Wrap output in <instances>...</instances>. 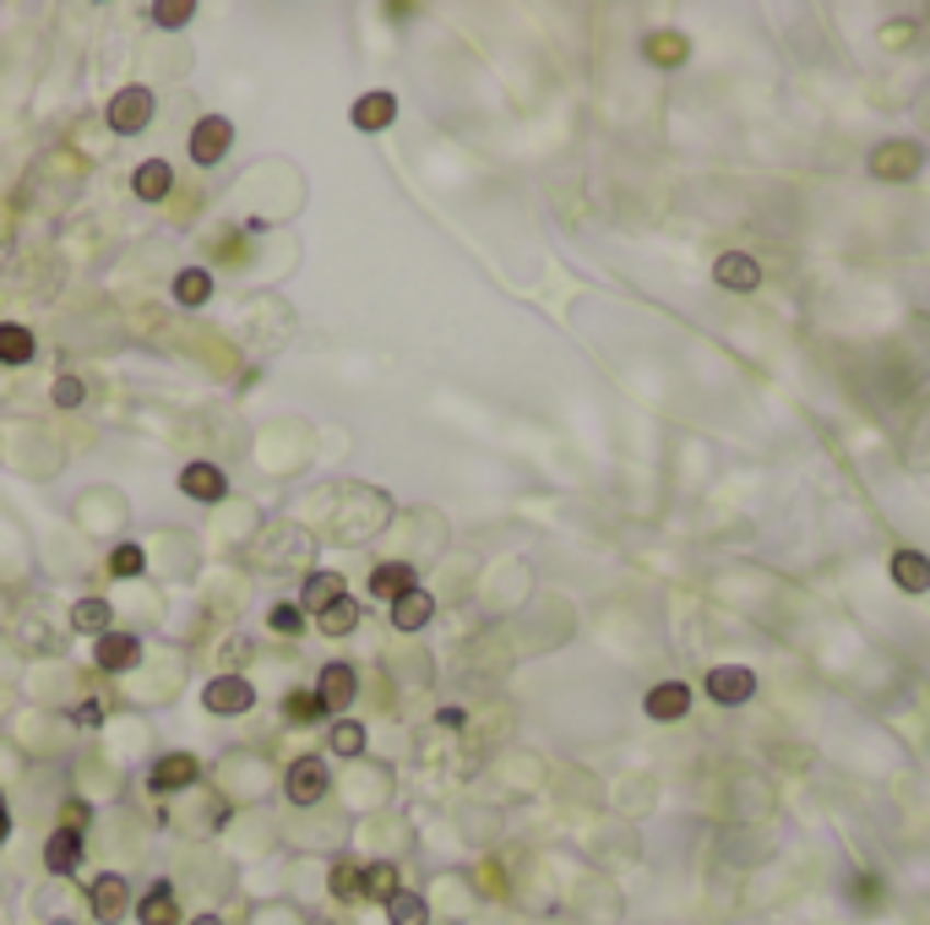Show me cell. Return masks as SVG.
<instances>
[{
  "label": "cell",
  "mask_w": 930,
  "mask_h": 925,
  "mask_svg": "<svg viewBox=\"0 0 930 925\" xmlns=\"http://www.w3.org/2000/svg\"><path fill=\"white\" fill-rule=\"evenodd\" d=\"M267 626H273L278 637H300V631H306V610H300V605H273V610H267Z\"/></svg>",
  "instance_id": "e575fe53"
},
{
  "label": "cell",
  "mask_w": 930,
  "mask_h": 925,
  "mask_svg": "<svg viewBox=\"0 0 930 925\" xmlns=\"http://www.w3.org/2000/svg\"><path fill=\"white\" fill-rule=\"evenodd\" d=\"M202 708L207 713H251L256 708V686L245 675H213L202 686Z\"/></svg>",
  "instance_id": "8992f818"
},
{
  "label": "cell",
  "mask_w": 930,
  "mask_h": 925,
  "mask_svg": "<svg viewBox=\"0 0 930 925\" xmlns=\"http://www.w3.org/2000/svg\"><path fill=\"white\" fill-rule=\"evenodd\" d=\"M5 838H11V811L0 806V844H5Z\"/></svg>",
  "instance_id": "f35d334b"
},
{
  "label": "cell",
  "mask_w": 930,
  "mask_h": 925,
  "mask_svg": "<svg viewBox=\"0 0 930 925\" xmlns=\"http://www.w3.org/2000/svg\"><path fill=\"white\" fill-rule=\"evenodd\" d=\"M348 594V583L337 578V572H310L306 589H300V610H310V616H321L326 605H337Z\"/></svg>",
  "instance_id": "44dd1931"
},
{
  "label": "cell",
  "mask_w": 930,
  "mask_h": 925,
  "mask_svg": "<svg viewBox=\"0 0 930 925\" xmlns=\"http://www.w3.org/2000/svg\"><path fill=\"white\" fill-rule=\"evenodd\" d=\"M642 55L653 60V66H664V71H675L686 55H691V38L686 33H675V27H658V33H647V44H642Z\"/></svg>",
  "instance_id": "ffe728a7"
},
{
  "label": "cell",
  "mask_w": 930,
  "mask_h": 925,
  "mask_svg": "<svg viewBox=\"0 0 930 925\" xmlns=\"http://www.w3.org/2000/svg\"><path fill=\"white\" fill-rule=\"evenodd\" d=\"M110 620H115V610H110V599H104V594H88V599H77V605H71V631L104 637V631H110Z\"/></svg>",
  "instance_id": "603a6c76"
},
{
  "label": "cell",
  "mask_w": 930,
  "mask_h": 925,
  "mask_svg": "<svg viewBox=\"0 0 930 925\" xmlns=\"http://www.w3.org/2000/svg\"><path fill=\"white\" fill-rule=\"evenodd\" d=\"M315 697H321V708L326 713H348V703L359 697V675H354V664H343V659H332L326 670H321V681H315Z\"/></svg>",
  "instance_id": "9c48e42d"
},
{
  "label": "cell",
  "mask_w": 930,
  "mask_h": 925,
  "mask_svg": "<svg viewBox=\"0 0 930 925\" xmlns=\"http://www.w3.org/2000/svg\"><path fill=\"white\" fill-rule=\"evenodd\" d=\"M436 724H441V730H463L468 719H463V708H441V713H436Z\"/></svg>",
  "instance_id": "74e56055"
},
{
  "label": "cell",
  "mask_w": 930,
  "mask_h": 925,
  "mask_svg": "<svg viewBox=\"0 0 930 925\" xmlns=\"http://www.w3.org/2000/svg\"><path fill=\"white\" fill-rule=\"evenodd\" d=\"M0 806H5V800H0Z\"/></svg>",
  "instance_id": "60d3db41"
},
{
  "label": "cell",
  "mask_w": 930,
  "mask_h": 925,
  "mask_svg": "<svg viewBox=\"0 0 930 925\" xmlns=\"http://www.w3.org/2000/svg\"><path fill=\"white\" fill-rule=\"evenodd\" d=\"M387 921H392V925H430V904H425L420 893H409V888H403V893L387 904Z\"/></svg>",
  "instance_id": "f546056e"
},
{
  "label": "cell",
  "mask_w": 930,
  "mask_h": 925,
  "mask_svg": "<svg viewBox=\"0 0 930 925\" xmlns=\"http://www.w3.org/2000/svg\"><path fill=\"white\" fill-rule=\"evenodd\" d=\"M430 616H436V594H425V589H409L392 605V626L398 631H420V626H430Z\"/></svg>",
  "instance_id": "7402d4cb"
},
{
  "label": "cell",
  "mask_w": 930,
  "mask_h": 925,
  "mask_svg": "<svg viewBox=\"0 0 930 925\" xmlns=\"http://www.w3.org/2000/svg\"><path fill=\"white\" fill-rule=\"evenodd\" d=\"M196 778H202V763L191 752H163L153 763V773H148V789L153 795H174V789H191Z\"/></svg>",
  "instance_id": "7c38bea8"
},
{
  "label": "cell",
  "mask_w": 930,
  "mask_h": 925,
  "mask_svg": "<svg viewBox=\"0 0 930 925\" xmlns=\"http://www.w3.org/2000/svg\"><path fill=\"white\" fill-rule=\"evenodd\" d=\"M713 284L730 289V295H757V289H762V262H757L751 251H724V256L713 262Z\"/></svg>",
  "instance_id": "52a82bcc"
},
{
  "label": "cell",
  "mask_w": 930,
  "mask_h": 925,
  "mask_svg": "<svg viewBox=\"0 0 930 925\" xmlns=\"http://www.w3.org/2000/svg\"><path fill=\"white\" fill-rule=\"evenodd\" d=\"M110 572H115V578H142V572H148V550H142V545H115Z\"/></svg>",
  "instance_id": "d6a6232c"
},
{
  "label": "cell",
  "mask_w": 930,
  "mask_h": 925,
  "mask_svg": "<svg viewBox=\"0 0 930 925\" xmlns=\"http://www.w3.org/2000/svg\"><path fill=\"white\" fill-rule=\"evenodd\" d=\"M229 148H234V121H229V115H202V121L191 126V163L213 169Z\"/></svg>",
  "instance_id": "5b68a950"
},
{
  "label": "cell",
  "mask_w": 930,
  "mask_h": 925,
  "mask_svg": "<svg viewBox=\"0 0 930 925\" xmlns=\"http://www.w3.org/2000/svg\"><path fill=\"white\" fill-rule=\"evenodd\" d=\"M365 741H370V735H365V724H354L348 713H343V719L332 724V735H326V746H332L337 757H359V752H365Z\"/></svg>",
  "instance_id": "f1b7e54d"
},
{
  "label": "cell",
  "mask_w": 930,
  "mask_h": 925,
  "mask_svg": "<svg viewBox=\"0 0 930 925\" xmlns=\"http://www.w3.org/2000/svg\"><path fill=\"white\" fill-rule=\"evenodd\" d=\"M33 354H38L33 332L22 321H0V365H27Z\"/></svg>",
  "instance_id": "cb8c5ba5"
},
{
  "label": "cell",
  "mask_w": 930,
  "mask_h": 925,
  "mask_svg": "<svg viewBox=\"0 0 930 925\" xmlns=\"http://www.w3.org/2000/svg\"><path fill=\"white\" fill-rule=\"evenodd\" d=\"M148 16H153L158 27H185V22L196 16V0H158Z\"/></svg>",
  "instance_id": "836d02e7"
},
{
  "label": "cell",
  "mask_w": 930,
  "mask_h": 925,
  "mask_svg": "<svg viewBox=\"0 0 930 925\" xmlns=\"http://www.w3.org/2000/svg\"><path fill=\"white\" fill-rule=\"evenodd\" d=\"M88 910H93V921L99 925H120L126 915H131V882H126L120 871L93 877V882H88Z\"/></svg>",
  "instance_id": "3957f363"
},
{
  "label": "cell",
  "mask_w": 930,
  "mask_h": 925,
  "mask_svg": "<svg viewBox=\"0 0 930 925\" xmlns=\"http://www.w3.org/2000/svg\"><path fill=\"white\" fill-rule=\"evenodd\" d=\"M403 888H398V866L392 860H376V866H365V899H376V904H392Z\"/></svg>",
  "instance_id": "83f0119b"
},
{
  "label": "cell",
  "mask_w": 930,
  "mask_h": 925,
  "mask_svg": "<svg viewBox=\"0 0 930 925\" xmlns=\"http://www.w3.org/2000/svg\"><path fill=\"white\" fill-rule=\"evenodd\" d=\"M82 822H88V806H82V800H66V827L82 833Z\"/></svg>",
  "instance_id": "8d00e7d4"
},
{
  "label": "cell",
  "mask_w": 930,
  "mask_h": 925,
  "mask_svg": "<svg viewBox=\"0 0 930 925\" xmlns=\"http://www.w3.org/2000/svg\"><path fill=\"white\" fill-rule=\"evenodd\" d=\"M686 708H691V686H686V681H658V686L642 697V713H647V719H658V724L686 719Z\"/></svg>",
  "instance_id": "5bb4252c"
},
{
  "label": "cell",
  "mask_w": 930,
  "mask_h": 925,
  "mask_svg": "<svg viewBox=\"0 0 930 925\" xmlns=\"http://www.w3.org/2000/svg\"><path fill=\"white\" fill-rule=\"evenodd\" d=\"M392 121H398V99H392L387 88L354 99V126H359V132H387Z\"/></svg>",
  "instance_id": "e0dca14e"
},
{
  "label": "cell",
  "mask_w": 930,
  "mask_h": 925,
  "mask_svg": "<svg viewBox=\"0 0 930 925\" xmlns=\"http://www.w3.org/2000/svg\"><path fill=\"white\" fill-rule=\"evenodd\" d=\"M326 789H332V773H326L321 757H295L289 773H284V795H289L295 806H315Z\"/></svg>",
  "instance_id": "ba28073f"
},
{
  "label": "cell",
  "mask_w": 930,
  "mask_h": 925,
  "mask_svg": "<svg viewBox=\"0 0 930 925\" xmlns=\"http://www.w3.org/2000/svg\"><path fill=\"white\" fill-rule=\"evenodd\" d=\"M920 142H909V137H887V142H876L871 148V174L876 180H887V185H904V180H915L920 174Z\"/></svg>",
  "instance_id": "7a4b0ae2"
},
{
  "label": "cell",
  "mask_w": 930,
  "mask_h": 925,
  "mask_svg": "<svg viewBox=\"0 0 930 925\" xmlns=\"http://www.w3.org/2000/svg\"><path fill=\"white\" fill-rule=\"evenodd\" d=\"M77 860H82V833L77 827H55L49 844H44V871L49 877H71Z\"/></svg>",
  "instance_id": "9a60e30c"
},
{
  "label": "cell",
  "mask_w": 930,
  "mask_h": 925,
  "mask_svg": "<svg viewBox=\"0 0 930 925\" xmlns=\"http://www.w3.org/2000/svg\"><path fill=\"white\" fill-rule=\"evenodd\" d=\"M284 719H289V724H315V719H326V708H321L315 692H289V697H284Z\"/></svg>",
  "instance_id": "4dcf8cb0"
},
{
  "label": "cell",
  "mask_w": 930,
  "mask_h": 925,
  "mask_svg": "<svg viewBox=\"0 0 930 925\" xmlns=\"http://www.w3.org/2000/svg\"><path fill=\"white\" fill-rule=\"evenodd\" d=\"M142 659V637H131V631H104V637H93V664L104 670V675H120V670H131Z\"/></svg>",
  "instance_id": "30bf717a"
},
{
  "label": "cell",
  "mask_w": 930,
  "mask_h": 925,
  "mask_svg": "<svg viewBox=\"0 0 930 925\" xmlns=\"http://www.w3.org/2000/svg\"><path fill=\"white\" fill-rule=\"evenodd\" d=\"M104 121H110V132H115V137H137V132H148V126H153V88H142V82L120 88V93L110 99Z\"/></svg>",
  "instance_id": "6da1fadb"
},
{
  "label": "cell",
  "mask_w": 930,
  "mask_h": 925,
  "mask_svg": "<svg viewBox=\"0 0 930 925\" xmlns=\"http://www.w3.org/2000/svg\"><path fill=\"white\" fill-rule=\"evenodd\" d=\"M708 697H713L719 708L751 703V697H757V670H751V664H713V670H708Z\"/></svg>",
  "instance_id": "277c9868"
},
{
  "label": "cell",
  "mask_w": 930,
  "mask_h": 925,
  "mask_svg": "<svg viewBox=\"0 0 930 925\" xmlns=\"http://www.w3.org/2000/svg\"><path fill=\"white\" fill-rule=\"evenodd\" d=\"M315 626H321V637H348L354 626H359V599H337V605H326L321 616H315Z\"/></svg>",
  "instance_id": "484cf974"
},
{
  "label": "cell",
  "mask_w": 930,
  "mask_h": 925,
  "mask_svg": "<svg viewBox=\"0 0 930 925\" xmlns=\"http://www.w3.org/2000/svg\"><path fill=\"white\" fill-rule=\"evenodd\" d=\"M326 888H332L337 904H354V899H365V871L348 866V860H337V866L326 871Z\"/></svg>",
  "instance_id": "4316f807"
},
{
  "label": "cell",
  "mask_w": 930,
  "mask_h": 925,
  "mask_svg": "<svg viewBox=\"0 0 930 925\" xmlns=\"http://www.w3.org/2000/svg\"><path fill=\"white\" fill-rule=\"evenodd\" d=\"M185 925H223L218 915H196V921H185Z\"/></svg>",
  "instance_id": "ab89813d"
},
{
  "label": "cell",
  "mask_w": 930,
  "mask_h": 925,
  "mask_svg": "<svg viewBox=\"0 0 930 925\" xmlns=\"http://www.w3.org/2000/svg\"><path fill=\"white\" fill-rule=\"evenodd\" d=\"M137 925H180V899L169 882H153L142 899H137Z\"/></svg>",
  "instance_id": "d6986e66"
},
{
  "label": "cell",
  "mask_w": 930,
  "mask_h": 925,
  "mask_svg": "<svg viewBox=\"0 0 930 925\" xmlns=\"http://www.w3.org/2000/svg\"><path fill=\"white\" fill-rule=\"evenodd\" d=\"M180 490H185L191 501H223V495H229V473H223L218 462L196 458L180 468Z\"/></svg>",
  "instance_id": "4fadbf2b"
},
{
  "label": "cell",
  "mask_w": 930,
  "mask_h": 925,
  "mask_svg": "<svg viewBox=\"0 0 930 925\" xmlns=\"http://www.w3.org/2000/svg\"><path fill=\"white\" fill-rule=\"evenodd\" d=\"M409 589H420V578H414V567H403V561H381V567L370 572V594H376L381 605H398Z\"/></svg>",
  "instance_id": "ac0fdd59"
},
{
  "label": "cell",
  "mask_w": 930,
  "mask_h": 925,
  "mask_svg": "<svg viewBox=\"0 0 930 925\" xmlns=\"http://www.w3.org/2000/svg\"><path fill=\"white\" fill-rule=\"evenodd\" d=\"M887 572H893V589H898V594H909V599L930 594V556H926V550H915V545L893 550Z\"/></svg>",
  "instance_id": "8fae6325"
},
{
  "label": "cell",
  "mask_w": 930,
  "mask_h": 925,
  "mask_svg": "<svg viewBox=\"0 0 930 925\" xmlns=\"http://www.w3.org/2000/svg\"><path fill=\"white\" fill-rule=\"evenodd\" d=\"M207 295H213V273L207 267H180L174 273V306H207Z\"/></svg>",
  "instance_id": "d4e9b609"
},
{
  "label": "cell",
  "mask_w": 930,
  "mask_h": 925,
  "mask_svg": "<svg viewBox=\"0 0 930 925\" xmlns=\"http://www.w3.org/2000/svg\"><path fill=\"white\" fill-rule=\"evenodd\" d=\"M49 398H55V409H82L88 403V381L82 376H55V387H49Z\"/></svg>",
  "instance_id": "1f68e13d"
},
{
  "label": "cell",
  "mask_w": 930,
  "mask_h": 925,
  "mask_svg": "<svg viewBox=\"0 0 930 925\" xmlns=\"http://www.w3.org/2000/svg\"><path fill=\"white\" fill-rule=\"evenodd\" d=\"M131 191H137V202H169V191H174L169 158H142L137 174H131Z\"/></svg>",
  "instance_id": "2e32d148"
},
{
  "label": "cell",
  "mask_w": 930,
  "mask_h": 925,
  "mask_svg": "<svg viewBox=\"0 0 930 925\" xmlns=\"http://www.w3.org/2000/svg\"><path fill=\"white\" fill-rule=\"evenodd\" d=\"M71 724H82V730H99V724H104V703H99V697L77 703V708H71Z\"/></svg>",
  "instance_id": "d590c367"
}]
</instances>
